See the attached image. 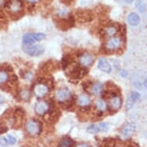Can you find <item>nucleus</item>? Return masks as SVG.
Segmentation results:
<instances>
[{"label":"nucleus","instance_id":"nucleus-1","mask_svg":"<svg viewBox=\"0 0 147 147\" xmlns=\"http://www.w3.org/2000/svg\"><path fill=\"white\" fill-rule=\"evenodd\" d=\"M45 38L43 33H27L24 35L22 38V42L25 45H31L36 41H41Z\"/></svg>","mask_w":147,"mask_h":147},{"label":"nucleus","instance_id":"nucleus-2","mask_svg":"<svg viewBox=\"0 0 147 147\" xmlns=\"http://www.w3.org/2000/svg\"><path fill=\"white\" fill-rule=\"evenodd\" d=\"M23 50L28 55L32 56H40L44 53V48L39 45H35V46L25 45V46L23 47Z\"/></svg>","mask_w":147,"mask_h":147},{"label":"nucleus","instance_id":"nucleus-3","mask_svg":"<svg viewBox=\"0 0 147 147\" xmlns=\"http://www.w3.org/2000/svg\"><path fill=\"white\" fill-rule=\"evenodd\" d=\"M26 131L29 135L37 136L39 135L41 131V125L38 122L35 120L29 121L26 124Z\"/></svg>","mask_w":147,"mask_h":147},{"label":"nucleus","instance_id":"nucleus-4","mask_svg":"<svg viewBox=\"0 0 147 147\" xmlns=\"http://www.w3.org/2000/svg\"><path fill=\"white\" fill-rule=\"evenodd\" d=\"M5 6L12 12H19L22 8V2L21 0H7Z\"/></svg>","mask_w":147,"mask_h":147},{"label":"nucleus","instance_id":"nucleus-5","mask_svg":"<svg viewBox=\"0 0 147 147\" xmlns=\"http://www.w3.org/2000/svg\"><path fill=\"white\" fill-rule=\"evenodd\" d=\"M136 125L133 123H128L127 125H125L123 128V129L121 131V138L123 139V140H125V139H128L129 137H130L132 134L134 133Z\"/></svg>","mask_w":147,"mask_h":147},{"label":"nucleus","instance_id":"nucleus-6","mask_svg":"<svg viewBox=\"0 0 147 147\" xmlns=\"http://www.w3.org/2000/svg\"><path fill=\"white\" fill-rule=\"evenodd\" d=\"M123 43V41L119 37H113L107 41L106 44V48L108 50H114L119 48Z\"/></svg>","mask_w":147,"mask_h":147},{"label":"nucleus","instance_id":"nucleus-7","mask_svg":"<svg viewBox=\"0 0 147 147\" xmlns=\"http://www.w3.org/2000/svg\"><path fill=\"white\" fill-rule=\"evenodd\" d=\"M109 125L106 123H101L99 124H94L88 127L87 132L89 133H98L101 131L108 130Z\"/></svg>","mask_w":147,"mask_h":147},{"label":"nucleus","instance_id":"nucleus-8","mask_svg":"<svg viewBox=\"0 0 147 147\" xmlns=\"http://www.w3.org/2000/svg\"><path fill=\"white\" fill-rule=\"evenodd\" d=\"M48 86L43 83L37 84L34 87V93L36 95V96L38 98H42V97L45 96L48 93Z\"/></svg>","mask_w":147,"mask_h":147},{"label":"nucleus","instance_id":"nucleus-9","mask_svg":"<svg viewBox=\"0 0 147 147\" xmlns=\"http://www.w3.org/2000/svg\"><path fill=\"white\" fill-rule=\"evenodd\" d=\"M49 105L45 101H39L35 106L36 113L39 116H43L48 112Z\"/></svg>","mask_w":147,"mask_h":147},{"label":"nucleus","instance_id":"nucleus-10","mask_svg":"<svg viewBox=\"0 0 147 147\" xmlns=\"http://www.w3.org/2000/svg\"><path fill=\"white\" fill-rule=\"evenodd\" d=\"M56 97L60 102H66L69 100L71 98V92L69 89L65 88L61 89L57 92Z\"/></svg>","mask_w":147,"mask_h":147},{"label":"nucleus","instance_id":"nucleus-11","mask_svg":"<svg viewBox=\"0 0 147 147\" xmlns=\"http://www.w3.org/2000/svg\"><path fill=\"white\" fill-rule=\"evenodd\" d=\"M93 61H94V59L92 56L88 53H85L80 57V65H82V66H85V67L91 65L93 63Z\"/></svg>","mask_w":147,"mask_h":147},{"label":"nucleus","instance_id":"nucleus-12","mask_svg":"<svg viewBox=\"0 0 147 147\" xmlns=\"http://www.w3.org/2000/svg\"><path fill=\"white\" fill-rule=\"evenodd\" d=\"M77 16L79 20L82 22H89L92 19L91 12L88 11V10H81V11L77 12Z\"/></svg>","mask_w":147,"mask_h":147},{"label":"nucleus","instance_id":"nucleus-13","mask_svg":"<svg viewBox=\"0 0 147 147\" xmlns=\"http://www.w3.org/2000/svg\"><path fill=\"white\" fill-rule=\"evenodd\" d=\"M121 104H122L121 99L119 96H113L111 97V99H109L110 109L114 110V111H116V110H118L120 108Z\"/></svg>","mask_w":147,"mask_h":147},{"label":"nucleus","instance_id":"nucleus-14","mask_svg":"<svg viewBox=\"0 0 147 147\" xmlns=\"http://www.w3.org/2000/svg\"><path fill=\"white\" fill-rule=\"evenodd\" d=\"M86 74V70L81 67H76L70 72V76L72 79H80Z\"/></svg>","mask_w":147,"mask_h":147},{"label":"nucleus","instance_id":"nucleus-15","mask_svg":"<svg viewBox=\"0 0 147 147\" xmlns=\"http://www.w3.org/2000/svg\"><path fill=\"white\" fill-rule=\"evenodd\" d=\"M98 66H99V69L101 71L104 72H106V73H109V72H111L112 68L110 64L107 62L105 59H99V63H98Z\"/></svg>","mask_w":147,"mask_h":147},{"label":"nucleus","instance_id":"nucleus-16","mask_svg":"<svg viewBox=\"0 0 147 147\" xmlns=\"http://www.w3.org/2000/svg\"><path fill=\"white\" fill-rule=\"evenodd\" d=\"M140 19L136 13H130L128 16V22L131 26H137L140 23Z\"/></svg>","mask_w":147,"mask_h":147},{"label":"nucleus","instance_id":"nucleus-17","mask_svg":"<svg viewBox=\"0 0 147 147\" xmlns=\"http://www.w3.org/2000/svg\"><path fill=\"white\" fill-rule=\"evenodd\" d=\"M78 104L82 107L89 106L90 104V99L86 95H81L78 99Z\"/></svg>","mask_w":147,"mask_h":147},{"label":"nucleus","instance_id":"nucleus-18","mask_svg":"<svg viewBox=\"0 0 147 147\" xmlns=\"http://www.w3.org/2000/svg\"><path fill=\"white\" fill-rule=\"evenodd\" d=\"M92 92L94 95H99V93H101V92L102 91V85L99 82H96L95 83L91 89Z\"/></svg>","mask_w":147,"mask_h":147},{"label":"nucleus","instance_id":"nucleus-19","mask_svg":"<svg viewBox=\"0 0 147 147\" xmlns=\"http://www.w3.org/2000/svg\"><path fill=\"white\" fill-rule=\"evenodd\" d=\"M73 145V141L70 138H64L59 144V147H72Z\"/></svg>","mask_w":147,"mask_h":147},{"label":"nucleus","instance_id":"nucleus-20","mask_svg":"<svg viewBox=\"0 0 147 147\" xmlns=\"http://www.w3.org/2000/svg\"><path fill=\"white\" fill-rule=\"evenodd\" d=\"M96 109L99 111H105L106 109V102H104L103 100H102V99L97 100L96 102Z\"/></svg>","mask_w":147,"mask_h":147},{"label":"nucleus","instance_id":"nucleus-21","mask_svg":"<svg viewBox=\"0 0 147 147\" xmlns=\"http://www.w3.org/2000/svg\"><path fill=\"white\" fill-rule=\"evenodd\" d=\"M115 146V141L113 139H108L104 140L101 147H114Z\"/></svg>","mask_w":147,"mask_h":147},{"label":"nucleus","instance_id":"nucleus-22","mask_svg":"<svg viewBox=\"0 0 147 147\" xmlns=\"http://www.w3.org/2000/svg\"><path fill=\"white\" fill-rule=\"evenodd\" d=\"M116 32H117V29L115 26H109L108 28H106V35H108L109 36H114L115 34L116 33Z\"/></svg>","mask_w":147,"mask_h":147},{"label":"nucleus","instance_id":"nucleus-23","mask_svg":"<svg viewBox=\"0 0 147 147\" xmlns=\"http://www.w3.org/2000/svg\"><path fill=\"white\" fill-rule=\"evenodd\" d=\"M9 76H8L7 72L5 71H0V83H3L5 81H7Z\"/></svg>","mask_w":147,"mask_h":147},{"label":"nucleus","instance_id":"nucleus-24","mask_svg":"<svg viewBox=\"0 0 147 147\" xmlns=\"http://www.w3.org/2000/svg\"><path fill=\"white\" fill-rule=\"evenodd\" d=\"M20 97L24 100H28L30 97V92L28 90H22L20 92Z\"/></svg>","mask_w":147,"mask_h":147},{"label":"nucleus","instance_id":"nucleus-25","mask_svg":"<svg viewBox=\"0 0 147 147\" xmlns=\"http://www.w3.org/2000/svg\"><path fill=\"white\" fill-rule=\"evenodd\" d=\"M140 97V94L137 93V92H132L130 95V97H129V99H130L131 101L133 102H134L136 101Z\"/></svg>","mask_w":147,"mask_h":147},{"label":"nucleus","instance_id":"nucleus-26","mask_svg":"<svg viewBox=\"0 0 147 147\" xmlns=\"http://www.w3.org/2000/svg\"><path fill=\"white\" fill-rule=\"evenodd\" d=\"M7 140H8V142H9V143H10V144H12V145H14L15 143L16 142V137L12 135L7 136Z\"/></svg>","mask_w":147,"mask_h":147},{"label":"nucleus","instance_id":"nucleus-27","mask_svg":"<svg viewBox=\"0 0 147 147\" xmlns=\"http://www.w3.org/2000/svg\"><path fill=\"white\" fill-rule=\"evenodd\" d=\"M9 143L7 140V138L4 137V136H1L0 137V146H6Z\"/></svg>","mask_w":147,"mask_h":147},{"label":"nucleus","instance_id":"nucleus-28","mask_svg":"<svg viewBox=\"0 0 147 147\" xmlns=\"http://www.w3.org/2000/svg\"><path fill=\"white\" fill-rule=\"evenodd\" d=\"M76 147H90L89 146V145H87V144H80L79 145V146H77Z\"/></svg>","mask_w":147,"mask_h":147},{"label":"nucleus","instance_id":"nucleus-29","mask_svg":"<svg viewBox=\"0 0 147 147\" xmlns=\"http://www.w3.org/2000/svg\"><path fill=\"white\" fill-rule=\"evenodd\" d=\"M28 2H29V3H36V2H38L39 0H27Z\"/></svg>","mask_w":147,"mask_h":147},{"label":"nucleus","instance_id":"nucleus-30","mask_svg":"<svg viewBox=\"0 0 147 147\" xmlns=\"http://www.w3.org/2000/svg\"><path fill=\"white\" fill-rule=\"evenodd\" d=\"M125 1L127 3H133L134 0H125Z\"/></svg>","mask_w":147,"mask_h":147},{"label":"nucleus","instance_id":"nucleus-31","mask_svg":"<svg viewBox=\"0 0 147 147\" xmlns=\"http://www.w3.org/2000/svg\"><path fill=\"white\" fill-rule=\"evenodd\" d=\"M144 86H145V87H146V89H147V80H146V81H145Z\"/></svg>","mask_w":147,"mask_h":147},{"label":"nucleus","instance_id":"nucleus-32","mask_svg":"<svg viewBox=\"0 0 147 147\" xmlns=\"http://www.w3.org/2000/svg\"><path fill=\"white\" fill-rule=\"evenodd\" d=\"M128 147H137V146H136L135 145H129Z\"/></svg>","mask_w":147,"mask_h":147}]
</instances>
